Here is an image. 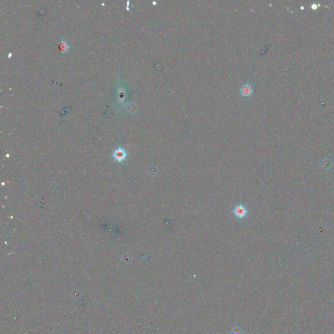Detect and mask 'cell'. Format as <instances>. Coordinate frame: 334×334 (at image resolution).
Here are the masks:
<instances>
[{"mask_svg": "<svg viewBox=\"0 0 334 334\" xmlns=\"http://www.w3.org/2000/svg\"><path fill=\"white\" fill-rule=\"evenodd\" d=\"M233 213L236 217L239 218V219H243L247 215L248 210L244 206L240 204L235 207L233 210Z\"/></svg>", "mask_w": 334, "mask_h": 334, "instance_id": "1", "label": "cell"}, {"mask_svg": "<svg viewBox=\"0 0 334 334\" xmlns=\"http://www.w3.org/2000/svg\"><path fill=\"white\" fill-rule=\"evenodd\" d=\"M253 87L248 84H245L240 89L241 94L243 96H250L253 94Z\"/></svg>", "mask_w": 334, "mask_h": 334, "instance_id": "2", "label": "cell"}, {"mask_svg": "<svg viewBox=\"0 0 334 334\" xmlns=\"http://www.w3.org/2000/svg\"><path fill=\"white\" fill-rule=\"evenodd\" d=\"M126 152L122 148H119L117 150H115L114 152V157L118 161L124 160L126 157Z\"/></svg>", "mask_w": 334, "mask_h": 334, "instance_id": "3", "label": "cell"}, {"mask_svg": "<svg viewBox=\"0 0 334 334\" xmlns=\"http://www.w3.org/2000/svg\"><path fill=\"white\" fill-rule=\"evenodd\" d=\"M58 48L60 50V52H61L62 54H64L67 52V51H69V50L70 49V46H69V44L67 43V41H66L65 40H62L59 43Z\"/></svg>", "mask_w": 334, "mask_h": 334, "instance_id": "4", "label": "cell"}, {"mask_svg": "<svg viewBox=\"0 0 334 334\" xmlns=\"http://www.w3.org/2000/svg\"><path fill=\"white\" fill-rule=\"evenodd\" d=\"M317 5H315V4L313 5H312V8H313V9H317Z\"/></svg>", "mask_w": 334, "mask_h": 334, "instance_id": "5", "label": "cell"}]
</instances>
